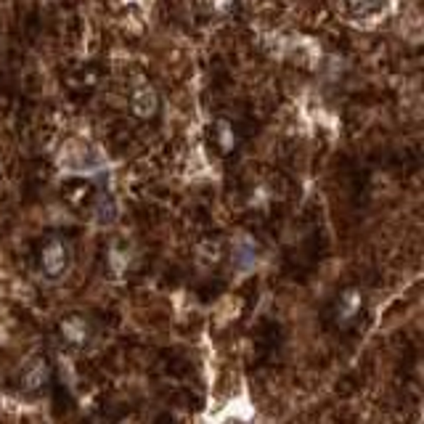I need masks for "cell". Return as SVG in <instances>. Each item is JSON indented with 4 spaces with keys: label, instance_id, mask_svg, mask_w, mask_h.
I'll list each match as a JSON object with an SVG mask.
<instances>
[{
    "label": "cell",
    "instance_id": "7a4b0ae2",
    "mask_svg": "<svg viewBox=\"0 0 424 424\" xmlns=\"http://www.w3.org/2000/svg\"><path fill=\"white\" fill-rule=\"evenodd\" d=\"M364 310V292L361 289H345L337 305H334V321L340 326H350Z\"/></svg>",
    "mask_w": 424,
    "mask_h": 424
},
{
    "label": "cell",
    "instance_id": "277c9868",
    "mask_svg": "<svg viewBox=\"0 0 424 424\" xmlns=\"http://www.w3.org/2000/svg\"><path fill=\"white\" fill-rule=\"evenodd\" d=\"M48 379H51V366H48L46 358H32V361L22 368V387L27 392L46 387Z\"/></svg>",
    "mask_w": 424,
    "mask_h": 424
},
{
    "label": "cell",
    "instance_id": "30bf717a",
    "mask_svg": "<svg viewBox=\"0 0 424 424\" xmlns=\"http://www.w3.org/2000/svg\"><path fill=\"white\" fill-rule=\"evenodd\" d=\"M210 6H212V11L218 13H226L233 6V0H210Z\"/></svg>",
    "mask_w": 424,
    "mask_h": 424
},
{
    "label": "cell",
    "instance_id": "5b68a950",
    "mask_svg": "<svg viewBox=\"0 0 424 424\" xmlns=\"http://www.w3.org/2000/svg\"><path fill=\"white\" fill-rule=\"evenodd\" d=\"M255 263H257V244L250 236H239L233 241V265L247 274L255 268Z\"/></svg>",
    "mask_w": 424,
    "mask_h": 424
},
{
    "label": "cell",
    "instance_id": "52a82bcc",
    "mask_svg": "<svg viewBox=\"0 0 424 424\" xmlns=\"http://www.w3.org/2000/svg\"><path fill=\"white\" fill-rule=\"evenodd\" d=\"M215 138H218L220 151H231L236 146V133H233V125L229 120H218L215 122Z\"/></svg>",
    "mask_w": 424,
    "mask_h": 424
},
{
    "label": "cell",
    "instance_id": "ba28073f",
    "mask_svg": "<svg viewBox=\"0 0 424 424\" xmlns=\"http://www.w3.org/2000/svg\"><path fill=\"white\" fill-rule=\"evenodd\" d=\"M96 220H98L101 226H109V223L117 220V207L115 202H112V196H101V199H98V205H96Z\"/></svg>",
    "mask_w": 424,
    "mask_h": 424
},
{
    "label": "cell",
    "instance_id": "9c48e42d",
    "mask_svg": "<svg viewBox=\"0 0 424 424\" xmlns=\"http://www.w3.org/2000/svg\"><path fill=\"white\" fill-rule=\"evenodd\" d=\"M382 3H385V0H347L350 11L356 13V16H368V13L379 11V8H382Z\"/></svg>",
    "mask_w": 424,
    "mask_h": 424
},
{
    "label": "cell",
    "instance_id": "8992f818",
    "mask_svg": "<svg viewBox=\"0 0 424 424\" xmlns=\"http://www.w3.org/2000/svg\"><path fill=\"white\" fill-rule=\"evenodd\" d=\"M61 334H64L67 342L85 345L88 337H91V326H88V321H85L82 316H69V319L61 321Z\"/></svg>",
    "mask_w": 424,
    "mask_h": 424
},
{
    "label": "cell",
    "instance_id": "3957f363",
    "mask_svg": "<svg viewBox=\"0 0 424 424\" xmlns=\"http://www.w3.org/2000/svg\"><path fill=\"white\" fill-rule=\"evenodd\" d=\"M130 112L141 120H149L160 112V93L151 85H136L130 93Z\"/></svg>",
    "mask_w": 424,
    "mask_h": 424
},
{
    "label": "cell",
    "instance_id": "6da1fadb",
    "mask_svg": "<svg viewBox=\"0 0 424 424\" xmlns=\"http://www.w3.org/2000/svg\"><path fill=\"white\" fill-rule=\"evenodd\" d=\"M40 271L48 278H61L69 271V247L61 239L46 241V247L40 250Z\"/></svg>",
    "mask_w": 424,
    "mask_h": 424
}]
</instances>
